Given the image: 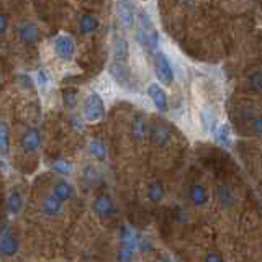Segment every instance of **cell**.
<instances>
[{"mask_svg":"<svg viewBox=\"0 0 262 262\" xmlns=\"http://www.w3.org/2000/svg\"><path fill=\"white\" fill-rule=\"evenodd\" d=\"M154 72H156V77L161 82L162 85H172L174 84V79H176V74H174V68H172L170 59L166 56V53L158 51L154 56Z\"/></svg>","mask_w":262,"mask_h":262,"instance_id":"6da1fadb","label":"cell"},{"mask_svg":"<svg viewBox=\"0 0 262 262\" xmlns=\"http://www.w3.org/2000/svg\"><path fill=\"white\" fill-rule=\"evenodd\" d=\"M105 117V103L103 98L97 92H92L84 102V120L89 123L100 121Z\"/></svg>","mask_w":262,"mask_h":262,"instance_id":"7a4b0ae2","label":"cell"},{"mask_svg":"<svg viewBox=\"0 0 262 262\" xmlns=\"http://www.w3.org/2000/svg\"><path fill=\"white\" fill-rule=\"evenodd\" d=\"M18 239L13 234L8 225L2 226V231H0V252L4 254L5 257H13L16 252H18Z\"/></svg>","mask_w":262,"mask_h":262,"instance_id":"3957f363","label":"cell"},{"mask_svg":"<svg viewBox=\"0 0 262 262\" xmlns=\"http://www.w3.org/2000/svg\"><path fill=\"white\" fill-rule=\"evenodd\" d=\"M56 56L62 61H71L74 54H76V43L68 35H59L53 43Z\"/></svg>","mask_w":262,"mask_h":262,"instance_id":"277c9868","label":"cell"},{"mask_svg":"<svg viewBox=\"0 0 262 262\" xmlns=\"http://www.w3.org/2000/svg\"><path fill=\"white\" fill-rule=\"evenodd\" d=\"M151 144L158 147H166L170 143V129L159 121H152L149 125V133H147Z\"/></svg>","mask_w":262,"mask_h":262,"instance_id":"5b68a950","label":"cell"},{"mask_svg":"<svg viewBox=\"0 0 262 262\" xmlns=\"http://www.w3.org/2000/svg\"><path fill=\"white\" fill-rule=\"evenodd\" d=\"M147 95H149L152 105L156 106V110L161 112V113H167L169 112V98L166 90H164L158 82L154 84L147 85Z\"/></svg>","mask_w":262,"mask_h":262,"instance_id":"8992f818","label":"cell"},{"mask_svg":"<svg viewBox=\"0 0 262 262\" xmlns=\"http://www.w3.org/2000/svg\"><path fill=\"white\" fill-rule=\"evenodd\" d=\"M92 210L100 220H108L115 215V203L110 195H98L92 203Z\"/></svg>","mask_w":262,"mask_h":262,"instance_id":"52a82bcc","label":"cell"},{"mask_svg":"<svg viewBox=\"0 0 262 262\" xmlns=\"http://www.w3.org/2000/svg\"><path fill=\"white\" fill-rule=\"evenodd\" d=\"M18 38L23 41V43H36L41 38V33H39V28L36 27V23L33 21H23L18 25Z\"/></svg>","mask_w":262,"mask_h":262,"instance_id":"ba28073f","label":"cell"},{"mask_svg":"<svg viewBox=\"0 0 262 262\" xmlns=\"http://www.w3.org/2000/svg\"><path fill=\"white\" fill-rule=\"evenodd\" d=\"M41 143V135H39V129L38 128H28L27 131L23 133L21 136V149L25 152H35Z\"/></svg>","mask_w":262,"mask_h":262,"instance_id":"9c48e42d","label":"cell"},{"mask_svg":"<svg viewBox=\"0 0 262 262\" xmlns=\"http://www.w3.org/2000/svg\"><path fill=\"white\" fill-rule=\"evenodd\" d=\"M117 8V16L120 18V21L123 23L125 28H131L135 25V8L128 2H118L115 5Z\"/></svg>","mask_w":262,"mask_h":262,"instance_id":"30bf717a","label":"cell"},{"mask_svg":"<svg viewBox=\"0 0 262 262\" xmlns=\"http://www.w3.org/2000/svg\"><path fill=\"white\" fill-rule=\"evenodd\" d=\"M188 196H190V200L195 207H205L210 199L207 188H205V185H202L200 182H195L188 187Z\"/></svg>","mask_w":262,"mask_h":262,"instance_id":"8fae6325","label":"cell"},{"mask_svg":"<svg viewBox=\"0 0 262 262\" xmlns=\"http://www.w3.org/2000/svg\"><path fill=\"white\" fill-rule=\"evenodd\" d=\"M51 195H54L56 199H59L61 202H68L74 196V187L66 179H59L54 182Z\"/></svg>","mask_w":262,"mask_h":262,"instance_id":"7c38bea8","label":"cell"},{"mask_svg":"<svg viewBox=\"0 0 262 262\" xmlns=\"http://www.w3.org/2000/svg\"><path fill=\"white\" fill-rule=\"evenodd\" d=\"M113 64L118 66H128V59H129V45L126 39L118 38L117 43H115V51H113Z\"/></svg>","mask_w":262,"mask_h":262,"instance_id":"4fadbf2b","label":"cell"},{"mask_svg":"<svg viewBox=\"0 0 262 262\" xmlns=\"http://www.w3.org/2000/svg\"><path fill=\"white\" fill-rule=\"evenodd\" d=\"M100 27V21L94 13H82L79 18V30L82 35H94Z\"/></svg>","mask_w":262,"mask_h":262,"instance_id":"5bb4252c","label":"cell"},{"mask_svg":"<svg viewBox=\"0 0 262 262\" xmlns=\"http://www.w3.org/2000/svg\"><path fill=\"white\" fill-rule=\"evenodd\" d=\"M43 215H46L48 218H56L61 215L62 211V202L59 199H56L54 195H48L43 200Z\"/></svg>","mask_w":262,"mask_h":262,"instance_id":"9a60e30c","label":"cell"},{"mask_svg":"<svg viewBox=\"0 0 262 262\" xmlns=\"http://www.w3.org/2000/svg\"><path fill=\"white\" fill-rule=\"evenodd\" d=\"M147 133H149V125L146 123V118L143 115H136L131 121V135L136 139H143Z\"/></svg>","mask_w":262,"mask_h":262,"instance_id":"2e32d148","label":"cell"},{"mask_svg":"<svg viewBox=\"0 0 262 262\" xmlns=\"http://www.w3.org/2000/svg\"><path fill=\"white\" fill-rule=\"evenodd\" d=\"M213 135H215V141L218 144L225 146V147L231 146V143H233V133H231V128H229L228 123H221V125L216 128V131Z\"/></svg>","mask_w":262,"mask_h":262,"instance_id":"e0dca14e","label":"cell"},{"mask_svg":"<svg viewBox=\"0 0 262 262\" xmlns=\"http://www.w3.org/2000/svg\"><path fill=\"white\" fill-rule=\"evenodd\" d=\"M200 123L205 131H208V133H215L216 131V115L211 108H203L200 112Z\"/></svg>","mask_w":262,"mask_h":262,"instance_id":"ac0fdd59","label":"cell"},{"mask_svg":"<svg viewBox=\"0 0 262 262\" xmlns=\"http://www.w3.org/2000/svg\"><path fill=\"white\" fill-rule=\"evenodd\" d=\"M7 210L10 215H18L23 210V196L18 190L10 192V195L7 196Z\"/></svg>","mask_w":262,"mask_h":262,"instance_id":"d6986e66","label":"cell"},{"mask_svg":"<svg viewBox=\"0 0 262 262\" xmlns=\"http://www.w3.org/2000/svg\"><path fill=\"white\" fill-rule=\"evenodd\" d=\"M146 193L151 202H161L164 199V195H166V188H164L161 180H152V182L147 184Z\"/></svg>","mask_w":262,"mask_h":262,"instance_id":"ffe728a7","label":"cell"},{"mask_svg":"<svg viewBox=\"0 0 262 262\" xmlns=\"http://www.w3.org/2000/svg\"><path fill=\"white\" fill-rule=\"evenodd\" d=\"M216 199L225 208H228V207H231V205L234 203V193L231 192V188H229L228 185L221 184V185L216 187Z\"/></svg>","mask_w":262,"mask_h":262,"instance_id":"44dd1931","label":"cell"},{"mask_svg":"<svg viewBox=\"0 0 262 262\" xmlns=\"http://www.w3.org/2000/svg\"><path fill=\"white\" fill-rule=\"evenodd\" d=\"M89 152L92 154L95 159L103 161L106 158V152H108V149H106L105 143L100 141V139H90V141H89Z\"/></svg>","mask_w":262,"mask_h":262,"instance_id":"7402d4cb","label":"cell"},{"mask_svg":"<svg viewBox=\"0 0 262 262\" xmlns=\"http://www.w3.org/2000/svg\"><path fill=\"white\" fill-rule=\"evenodd\" d=\"M248 87L252 94H262V71H252L248 76Z\"/></svg>","mask_w":262,"mask_h":262,"instance_id":"603a6c76","label":"cell"},{"mask_svg":"<svg viewBox=\"0 0 262 262\" xmlns=\"http://www.w3.org/2000/svg\"><path fill=\"white\" fill-rule=\"evenodd\" d=\"M10 146V129H8V123L5 120L0 121V151L5 156Z\"/></svg>","mask_w":262,"mask_h":262,"instance_id":"cb8c5ba5","label":"cell"},{"mask_svg":"<svg viewBox=\"0 0 262 262\" xmlns=\"http://www.w3.org/2000/svg\"><path fill=\"white\" fill-rule=\"evenodd\" d=\"M77 102H79V98H77V92H76V90L66 89L64 92H62V103H64L66 108H68V110H74L77 106Z\"/></svg>","mask_w":262,"mask_h":262,"instance_id":"d4e9b609","label":"cell"},{"mask_svg":"<svg viewBox=\"0 0 262 262\" xmlns=\"http://www.w3.org/2000/svg\"><path fill=\"white\" fill-rule=\"evenodd\" d=\"M133 260H135V248L121 244L117 249V262H133Z\"/></svg>","mask_w":262,"mask_h":262,"instance_id":"484cf974","label":"cell"},{"mask_svg":"<svg viewBox=\"0 0 262 262\" xmlns=\"http://www.w3.org/2000/svg\"><path fill=\"white\" fill-rule=\"evenodd\" d=\"M82 177H84V180L89 184V185H94V184H97L98 180H100V172L97 170V167H94V166H85L84 167V170H82Z\"/></svg>","mask_w":262,"mask_h":262,"instance_id":"4316f807","label":"cell"},{"mask_svg":"<svg viewBox=\"0 0 262 262\" xmlns=\"http://www.w3.org/2000/svg\"><path fill=\"white\" fill-rule=\"evenodd\" d=\"M51 167L56 170V172H59V174H71L72 172V166L71 164L66 161V159H61V158H57L53 164H51Z\"/></svg>","mask_w":262,"mask_h":262,"instance_id":"83f0119b","label":"cell"},{"mask_svg":"<svg viewBox=\"0 0 262 262\" xmlns=\"http://www.w3.org/2000/svg\"><path fill=\"white\" fill-rule=\"evenodd\" d=\"M36 84H38L39 90H43V92L49 87V76L43 68L38 69V72H36Z\"/></svg>","mask_w":262,"mask_h":262,"instance_id":"f1b7e54d","label":"cell"},{"mask_svg":"<svg viewBox=\"0 0 262 262\" xmlns=\"http://www.w3.org/2000/svg\"><path fill=\"white\" fill-rule=\"evenodd\" d=\"M18 82L21 84L23 89H33V85H35L28 74H20V76H18Z\"/></svg>","mask_w":262,"mask_h":262,"instance_id":"f546056e","label":"cell"},{"mask_svg":"<svg viewBox=\"0 0 262 262\" xmlns=\"http://www.w3.org/2000/svg\"><path fill=\"white\" fill-rule=\"evenodd\" d=\"M251 128H252V131L256 135H260L262 136V117H256L252 120V123H251Z\"/></svg>","mask_w":262,"mask_h":262,"instance_id":"4dcf8cb0","label":"cell"},{"mask_svg":"<svg viewBox=\"0 0 262 262\" xmlns=\"http://www.w3.org/2000/svg\"><path fill=\"white\" fill-rule=\"evenodd\" d=\"M205 262H225V260H223V257H221L218 252L210 251L207 256H205Z\"/></svg>","mask_w":262,"mask_h":262,"instance_id":"1f68e13d","label":"cell"},{"mask_svg":"<svg viewBox=\"0 0 262 262\" xmlns=\"http://www.w3.org/2000/svg\"><path fill=\"white\" fill-rule=\"evenodd\" d=\"M8 28V20L5 13H0V35H5Z\"/></svg>","mask_w":262,"mask_h":262,"instance_id":"d6a6232c","label":"cell"}]
</instances>
